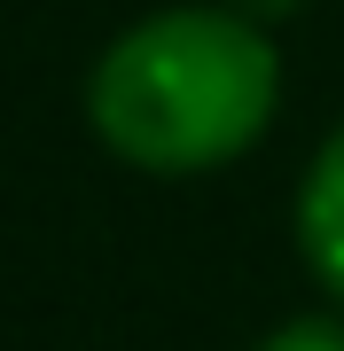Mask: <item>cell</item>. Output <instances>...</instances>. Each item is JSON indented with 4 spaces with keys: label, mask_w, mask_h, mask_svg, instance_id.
<instances>
[{
    "label": "cell",
    "mask_w": 344,
    "mask_h": 351,
    "mask_svg": "<svg viewBox=\"0 0 344 351\" xmlns=\"http://www.w3.org/2000/svg\"><path fill=\"white\" fill-rule=\"evenodd\" d=\"M258 351H344V320L329 313H306V320H290V328H274Z\"/></svg>",
    "instance_id": "3957f363"
},
{
    "label": "cell",
    "mask_w": 344,
    "mask_h": 351,
    "mask_svg": "<svg viewBox=\"0 0 344 351\" xmlns=\"http://www.w3.org/2000/svg\"><path fill=\"white\" fill-rule=\"evenodd\" d=\"M227 8H235V16H251V24H282L297 0H227Z\"/></svg>",
    "instance_id": "277c9868"
},
{
    "label": "cell",
    "mask_w": 344,
    "mask_h": 351,
    "mask_svg": "<svg viewBox=\"0 0 344 351\" xmlns=\"http://www.w3.org/2000/svg\"><path fill=\"white\" fill-rule=\"evenodd\" d=\"M282 55L266 24L235 8H157L102 47L87 117L102 149L141 172H219L274 125Z\"/></svg>",
    "instance_id": "6da1fadb"
},
{
    "label": "cell",
    "mask_w": 344,
    "mask_h": 351,
    "mask_svg": "<svg viewBox=\"0 0 344 351\" xmlns=\"http://www.w3.org/2000/svg\"><path fill=\"white\" fill-rule=\"evenodd\" d=\"M297 250H306L313 281L344 304V125L313 149L306 180H297Z\"/></svg>",
    "instance_id": "7a4b0ae2"
}]
</instances>
